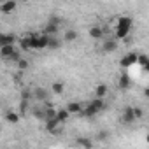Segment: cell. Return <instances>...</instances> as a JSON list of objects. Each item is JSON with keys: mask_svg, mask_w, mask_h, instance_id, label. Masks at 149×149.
Segmentation results:
<instances>
[{"mask_svg": "<svg viewBox=\"0 0 149 149\" xmlns=\"http://www.w3.org/2000/svg\"><path fill=\"white\" fill-rule=\"evenodd\" d=\"M132 18L130 16H121L119 19H118V23H116V28H114V37L118 39V40H125L126 37H128V33H130V30H132Z\"/></svg>", "mask_w": 149, "mask_h": 149, "instance_id": "6da1fadb", "label": "cell"}, {"mask_svg": "<svg viewBox=\"0 0 149 149\" xmlns=\"http://www.w3.org/2000/svg\"><path fill=\"white\" fill-rule=\"evenodd\" d=\"M30 39H32V49H47L51 35H47L44 32L42 33H30Z\"/></svg>", "mask_w": 149, "mask_h": 149, "instance_id": "7a4b0ae2", "label": "cell"}, {"mask_svg": "<svg viewBox=\"0 0 149 149\" xmlns=\"http://www.w3.org/2000/svg\"><path fill=\"white\" fill-rule=\"evenodd\" d=\"M18 9V2L16 0H2V4H0V13L2 14H11Z\"/></svg>", "mask_w": 149, "mask_h": 149, "instance_id": "3957f363", "label": "cell"}, {"mask_svg": "<svg viewBox=\"0 0 149 149\" xmlns=\"http://www.w3.org/2000/svg\"><path fill=\"white\" fill-rule=\"evenodd\" d=\"M118 49V39L111 37V39H104L102 42V53H112Z\"/></svg>", "mask_w": 149, "mask_h": 149, "instance_id": "277c9868", "label": "cell"}, {"mask_svg": "<svg viewBox=\"0 0 149 149\" xmlns=\"http://www.w3.org/2000/svg\"><path fill=\"white\" fill-rule=\"evenodd\" d=\"M121 121H123L125 125H132L133 121H137V118H135V112H133V107H132V105H126V107H125Z\"/></svg>", "mask_w": 149, "mask_h": 149, "instance_id": "5b68a950", "label": "cell"}, {"mask_svg": "<svg viewBox=\"0 0 149 149\" xmlns=\"http://www.w3.org/2000/svg\"><path fill=\"white\" fill-rule=\"evenodd\" d=\"M137 61H139V54H137V53H128L126 56H123V58H121V67H123V68H126V67L135 65Z\"/></svg>", "mask_w": 149, "mask_h": 149, "instance_id": "8992f818", "label": "cell"}, {"mask_svg": "<svg viewBox=\"0 0 149 149\" xmlns=\"http://www.w3.org/2000/svg\"><path fill=\"white\" fill-rule=\"evenodd\" d=\"M44 33H47V35H56L58 33V19H54V18H51L49 21H47V25L44 26V30H42Z\"/></svg>", "mask_w": 149, "mask_h": 149, "instance_id": "52a82bcc", "label": "cell"}, {"mask_svg": "<svg viewBox=\"0 0 149 149\" xmlns=\"http://www.w3.org/2000/svg\"><path fill=\"white\" fill-rule=\"evenodd\" d=\"M60 125H61V121H60L58 118H49V119H46V130H47L49 133H56Z\"/></svg>", "mask_w": 149, "mask_h": 149, "instance_id": "ba28073f", "label": "cell"}, {"mask_svg": "<svg viewBox=\"0 0 149 149\" xmlns=\"http://www.w3.org/2000/svg\"><path fill=\"white\" fill-rule=\"evenodd\" d=\"M18 46H19V49H21V51H30V49H32V39H30V33H26V35L19 37Z\"/></svg>", "mask_w": 149, "mask_h": 149, "instance_id": "9c48e42d", "label": "cell"}, {"mask_svg": "<svg viewBox=\"0 0 149 149\" xmlns=\"http://www.w3.org/2000/svg\"><path fill=\"white\" fill-rule=\"evenodd\" d=\"M14 51H16V46L14 44H4V46H0V54H2L4 60H9Z\"/></svg>", "mask_w": 149, "mask_h": 149, "instance_id": "30bf717a", "label": "cell"}, {"mask_svg": "<svg viewBox=\"0 0 149 149\" xmlns=\"http://www.w3.org/2000/svg\"><path fill=\"white\" fill-rule=\"evenodd\" d=\"M18 40H19V37L14 35V33H2V35H0V46H4V44H16Z\"/></svg>", "mask_w": 149, "mask_h": 149, "instance_id": "8fae6325", "label": "cell"}, {"mask_svg": "<svg viewBox=\"0 0 149 149\" xmlns=\"http://www.w3.org/2000/svg\"><path fill=\"white\" fill-rule=\"evenodd\" d=\"M90 37H91L93 40H104V28L98 26V25L91 26V28H90Z\"/></svg>", "mask_w": 149, "mask_h": 149, "instance_id": "7c38bea8", "label": "cell"}, {"mask_svg": "<svg viewBox=\"0 0 149 149\" xmlns=\"http://www.w3.org/2000/svg\"><path fill=\"white\" fill-rule=\"evenodd\" d=\"M19 119H21V114H19V112H14V111L6 112V121H7V123L16 125V123H19Z\"/></svg>", "mask_w": 149, "mask_h": 149, "instance_id": "4fadbf2b", "label": "cell"}, {"mask_svg": "<svg viewBox=\"0 0 149 149\" xmlns=\"http://www.w3.org/2000/svg\"><path fill=\"white\" fill-rule=\"evenodd\" d=\"M67 111H68L70 114H81L83 105H81L79 102H68V104H67Z\"/></svg>", "mask_w": 149, "mask_h": 149, "instance_id": "5bb4252c", "label": "cell"}, {"mask_svg": "<svg viewBox=\"0 0 149 149\" xmlns=\"http://www.w3.org/2000/svg\"><path fill=\"white\" fill-rule=\"evenodd\" d=\"M81 114L84 116V118H93V116H97L98 114V111L91 105V104H88L86 107H83V111H81Z\"/></svg>", "mask_w": 149, "mask_h": 149, "instance_id": "9a60e30c", "label": "cell"}, {"mask_svg": "<svg viewBox=\"0 0 149 149\" xmlns=\"http://www.w3.org/2000/svg\"><path fill=\"white\" fill-rule=\"evenodd\" d=\"M118 86H119V90H128V88L132 86V83H130V77L126 76V74H123V76L119 77V81H118Z\"/></svg>", "mask_w": 149, "mask_h": 149, "instance_id": "2e32d148", "label": "cell"}, {"mask_svg": "<svg viewBox=\"0 0 149 149\" xmlns=\"http://www.w3.org/2000/svg\"><path fill=\"white\" fill-rule=\"evenodd\" d=\"M77 37H79V33L76 30H67L63 33V40L65 42H74V40H77Z\"/></svg>", "mask_w": 149, "mask_h": 149, "instance_id": "e0dca14e", "label": "cell"}, {"mask_svg": "<svg viewBox=\"0 0 149 149\" xmlns=\"http://www.w3.org/2000/svg\"><path fill=\"white\" fill-rule=\"evenodd\" d=\"M33 97H35L39 102H46V98H47V91H46L44 88H35V90H33Z\"/></svg>", "mask_w": 149, "mask_h": 149, "instance_id": "ac0fdd59", "label": "cell"}, {"mask_svg": "<svg viewBox=\"0 0 149 149\" xmlns=\"http://www.w3.org/2000/svg\"><path fill=\"white\" fill-rule=\"evenodd\" d=\"M107 93H109V88H107V84H98V86L95 88V97H98V98H104Z\"/></svg>", "mask_w": 149, "mask_h": 149, "instance_id": "d6986e66", "label": "cell"}, {"mask_svg": "<svg viewBox=\"0 0 149 149\" xmlns=\"http://www.w3.org/2000/svg\"><path fill=\"white\" fill-rule=\"evenodd\" d=\"M76 144L77 146H81V147H93V140L91 139H86V137H79L77 140H76Z\"/></svg>", "mask_w": 149, "mask_h": 149, "instance_id": "ffe728a7", "label": "cell"}, {"mask_svg": "<svg viewBox=\"0 0 149 149\" xmlns=\"http://www.w3.org/2000/svg\"><path fill=\"white\" fill-rule=\"evenodd\" d=\"M146 72H149V56H146V54H139V61H137Z\"/></svg>", "mask_w": 149, "mask_h": 149, "instance_id": "44dd1931", "label": "cell"}, {"mask_svg": "<svg viewBox=\"0 0 149 149\" xmlns=\"http://www.w3.org/2000/svg\"><path fill=\"white\" fill-rule=\"evenodd\" d=\"M51 90H53V93H54V95H63V91H65V86H63V83L56 81V83H53Z\"/></svg>", "mask_w": 149, "mask_h": 149, "instance_id": "7402d4cb", "label": "cell"}, {"mask_svg": "<svg viewBox=\"0 0 149 149\" xmlns=\"http://www.w3.org/2000/svg\"><path fill=\"white\" fill-rule=\"evenodd\" d=\"M56 118H58L61 123H65V121L70 118V112L67 111V107H65V109H60V111H58V114H56Z\"/></svg>", "mask_w": 149, "mask_h": 149, "instance_id": "603a6c76", "label": "cell"}, {"mask_svg": "<svg viewBox=\"0 0 149 149\" xmlns=\"http://www.w3.org/2000/svg\"><path fill=\"white\" fill-rule=\"evenodd\" d=\"M90 104H91V105H93L98 112H100V111H104V107H105V105H104V98H98V97H97L95 100H91Z\"/></svg>", "mask_w": 149, "mask_h": 149, "instance_id": "cb8c5ba5", "label": "cell"}, {"mask_svg": "<svg viewBox=\"0 0 149 149\" xmlns=\"http://www.w3.org/2000/svg\"><path fill=\"white\" fill-rule=\"evenodd\" d=\"M28 102L30 100H26V98H21V102H19V114L23 116V114H26V111H28Z\"/></svg>", "mask_w": 149, "mask_h": 149, "instance_id": "d4e9b609", "label": "cell"}, {"mask_svg": "<svg viewBox=\"0 0 149 149\" xmlns=\"http://www.w3.org/2000/svg\"><path fill=\"white\" fill-rule=\"evenodd\" d=\"M58 47H60V40L56 39V35H51V40H49L47 49H58Z\"/></svg>", "mask_w": 149, "mask_h": 149, "instance_id": "484cf974", "label": "cell"}, {"mask_svg": "<svg viewBox=\"0 0 149 149\" xmlns=\"http://www.w3.org/2000/svg\"><path fill=\"white\" fill-rule=\"evenodd\" d=\"M16 65H18V68H19V70H23V72H25V70L30 67V61H28V60H25V58H21Z\"/></svg>", "mask_w": 149, "mask_h": 149, "instance_id": "4316f807", "label": "cell"}, {"mask_svg": "<svg viewBox=\"0 0 149 149\" xmlns=\"http://www.w3.org/2000/svg\"><path fill=\"white\" fill-rule=\"evenodd\" d=\"M33 97V90H28V88H25L23 91H21V98H26V100H30Z\"/></svg>", "mask_w": 149, "mask_h": 149, "instance_id": "83f0119b", "label": "cell"}, {"mask_svg": "<svg viewBox=\"0 0 149 149\" xmlns=\"http://www.w3.org/2000/svg\"><path fill=\"white\" fill-rule=\"evenodd\" d=\"M133 112H135V118H137V119H140V118L144 116V111L139 109V107H133Z\"/></svg>", "mask_w": 149, "mask_h": 149, "instance_id": "f1b7e54d", "label": "cell"}, {"mask_svg": "<svg viewBox=\"0 0 149 149\" xmlns=\"http://www.w3.org/2000/svg\"><path fill=\"white\" fill-rule=\"evenodd\" d=\"M21 72H23V70H19V72H18V74H14V76H13V77H14V81H16V83H19V81H21Z\"/></svg>", "mask_w": 149, "mask_h": 149, "instance_id": "f546056e", "label": "cell"}, {"mask_svg": "<svg viewBox=\"0 0 149 149\" xmlns=\"http://www.w3.org/2000/svg\"><path fill=\"white\" fill-rule=\"evenodd\" d=\"M107 139V132H100L98 133V140H105Z\"/></svg>", "mask_w": 149, "mask_h": 149, "instance_id": "4dcf8cb0", "label": "cell"}, {"mask_svg": "<svg viewBox=\"0 0 149 149\" xmlns=\"http://www.w3.org/2000/svg\"><path fill=\"white\" fill-rule=\"evenodd\" d=\"M144 97H146V98H149V88H146V90H144Z\"/></svg>", "mask_w": 149, "mask_h": 149, "instance_id": "1f68e13d", "label": "cell"}, {"mask_svg": "<svg viewBox=\"0 0 149 149\" xmlns=\"http://www.w3.org/2000/svg\"><path fill=\"white\" fill-rule=\"evenodd\" d=\"M146 142H147V144H149V133H147V135H146Z\"/></svg>", "mask_w": 149, "mask_h": 149, "instance_id": "d6a6232c", "label": "cell"}, {"mask_svg": "<svg viewBox=\"0 0 149 149\" xmlns=\"http://www.w3.org/2000/svg\"><path fill=\"white\" fill-rule=\"evenodd\" d=\"M21 2H30V0H21Z\"/></svg>", "mask_w": 149, "mask_h": 149, "instance_id": "836d02e7", "label": "cell"}]
</instances>
